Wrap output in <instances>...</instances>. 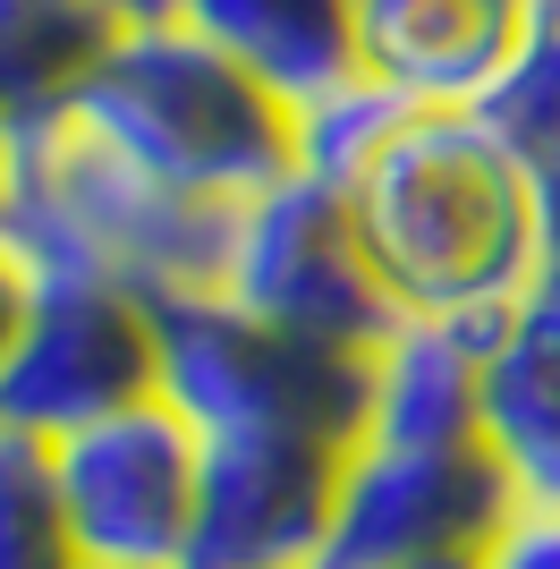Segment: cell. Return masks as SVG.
Masks as SVG:
<instances>
[{
    "label": "cell",
    "mask_w": 560,
    "mask_h": 569,
    "mask_svg": "<svg viewBox=\"0 0 560 569\" xmlns=\"http://www.w3.org/2000/svg\"><path fill=\"white\" fill-rule=\"evenodd\" d=\"M340 196L391 315L492 332L543 272L527 153L484 111H408Z\"/></svg>",
    "instance_id": "obj_1"
},
{
    "label": "cell",
    "mask_w": 560,
    "mask_h": 569,
    "mask_svg": "<svg viewBox=\"0 0 560 569\" xmlns=\"http://www.w3.org/2000/svg\"><path fill=\"white\" fill-rule=\"evenodd\" d=\"M230 213L238 204L179 196L128 153H111L69 102L9 128L0 256L26 281H119L137 298L212 289L230 256Z\"/></svg>",
    "instance_id": "obj_2"
},
{
    "label": "cell",
    "mask_w": 560,
    "mask_h": 569,
    "mask_svg": "<svg viewBox=\"0 0 560 569\" xmlns=\"http://www.w3.org/2000/svg\"><path fill=\"white\" fill-rule=\"evenodd\" d=\"M69 111L111 153H128L162 188L204 196V204H247V196L298 179L289 94H272L247 60H230L179 18H128L69 94Z\"/></svg>",
    "instance_id": "obj_3"
},
{
    "label": "cell",
    "mask_w": 560,
    "mask_h": 569,
    "mask_svg": "<svg viewBox=\"0 0 560 569\" xmlns=\"http://www.w3.org/2000/svg\"><path fill=\"white\" fill-rule=\"evenodd\" d=\"M153 340H162V391L196 433H323L357 442L366 426V357L323 349L230 307L221 289H179L153 298Z\"/></svg>",
    "instance_id": "obj_4"
},
{
    "label": "cell",
    "mask_w": 560,
    "mask_h": 569,
    "mask_svg": "<svg viewBox=\"0 0 560 569\" xmlns=\"http://www.w3.org/2000/svg\"><path fill=\"white\" fill-rule=\"evenodd\" d=\"M43 476L86 569H187L204 433L162 391L43 442Z\"/></svg>",
    "instance_id": "obj_5"
},
{
    "label": "cell",
    "mask_w": 560,
    "mask_h": 569,
    "mask_svg": "<svg viewBox=\"0 0 560 569\" xmlns=\"http://www.w3.org/2000/svg\"><path fill=\"white\" fill-rule=\"evenodd\" d=\"M221 298L298 340H323V349H357L391 332L399 315L373 281L366 247H357L349 196L323 188V179H280V188L247 196L230 213V256H221Z\"/></svg>",
    "instance_id": "obj_6"
},
{
    "label": "cell",
    "mask_w": 560,
    "mask_h": 569,
    "mask_svg": "<svg viewBox=\"0 0 560 569\" xmlns=\"http://www.w3.org/2000/svg\"><path fill=\"white\" fill-rule=\"evenodd\" d=\"M162 340L153 298L119 281H26L18 332L0 349V433L60 442V433L153 400Z\"/></svg>",
    "instance_id": "obj_7"
},
{
    "label": "cell",
    "mask_w": 560,
    "mask_h": 569,
    "mask_svg": "<svg viewBox=\"0 0 560 569\" xmlns=\"http://www.w3.org/2000/svg\"><path fill=\"white\" fill-rule=\"evenodd\" d=\"M510 476L484 442H366L357 433L331 493L314 569H391L424 552H484L510 519Z\"/></svg>",
    "instance_id": "obj_8"
},
{
    "label": "cell",
    "mask_w": 560,
    "mask_h": 569,
    "mask_svg": "<svg viewBox=\"0 0 560 569\" xmlns=\"http://www.w3.org/2000/svg\"><path fill=\"white\" fill-rule=\"evenodd\" d=\"M349 442L323 433H204L187 569H314Z\"/></svg>",
    "instance_id": "obj_9"
},
{
    "label": "cell",
    "mask_w": 560,
    "mask_h": 569,
    "mask_svg": "<svg viewBox=\"0 0 560 569\" xmlns=\"http://www.w3.org/2000/svg\"><path fill=\"white\" fill-rule=\"evenodd\" d=\"M357 69L417 111H476L536 34V0H349Z\"/></svg>",
    "instance_id": "obj_10"
},
{
    "label": "cell",
    "mask_w": 560,
    "mask_h": 569,
    "mask_svg": "<svg viewBox=\"0 0 560 569\" xmlns=\"http://www.w3.org/2000/svg\"><path fill=\"white\" fill-rule=\"evenodd\" d=\"M484 451L518 501H560V272L484 332Z\"/></svg>",
    "instance_id": "obj_11"
},
{
    "label": "cell",
    "mask_w": 560,
    "mask_h": 569,
    "mask_svg": "<svg viewBox=\"0 0 560 569\" xmlns=\"http://www.w3.org/2000/svg\"><path fill=\"white\" fill-rule=\"evenodd\" d=\"M366 442H484V332L399 315L366 349Z\"/></svg>",
    "instance_id": "obj_12"
},
{
    "label": "cell",
    "mask_w": 560,
    "mask_h": 569,
    "mask_svg": "<svg viewBox=\"0 0 560 569\" xmlns=\"http://www.w3.org/2000/svg\"><path fill=\"white\" fill-rule=\"evenodd\" d=\"M170 18L196 26L204 43H221L230 60H247L289 102L323 94L357 69L349 0H170Z\"/></svg>",
    "instance_id": "obj_13"
},
{
    "label": "cell",
    "mask_w": 560,
    "mask_h": 569,
    "mask_svg": "<svg viewBox=\"0 0 560 569\" xmlns=\"http://www.w3.org/2000/svg\"><path fill=\"white\" fill-rule=\"evenodd\" d=\"M111 34V0H0V128L60 111Z\"/></svg>",
    "instance_id": "obj_14"
},
{
    "label": "cell",
    "mask_w": 560,
    "mask_h": 569,
    "mask_svg": "<svg viewBox=\"0 0 560 569\" xmlns=\"http://www.w3.org/2000/svg\"><path fill=\"white\" fill-rule=\"evenodd\" d=\"M289 111H298V170H306V179H323V188H349L357 170L373 162V144L391 137L417 102H399L391 86H373L366 69H349L340 86L289 102Z\"/></svg>",
    "instance_id": "obj_15"
},
{
    "label": "cell",
    "mask_w": 560,
    "mask_h": 569,
    "mask_svg": "<svg viewBox=\"0 0 560 569\" xmlns=\"http://www.w3.org/2000/svg\"><path fill=\"white\" fill-rule=\"evenodd\" d=\"M0 569H86L51 510L43 442H26V433H0Z\"/></svg>",
    "instance_id": "obj_16"
},
{
    "label": "cell",
    "mask_w": 560,
    "mask_h": 569,
    "mask_svg": "<svg viewBox=\"0 0 560 569\" xmlns=\"http://www.w3.org/2000/svg\"><path fill=\"white\" fill-rule=\"evenodd\" d=\"M476 569H560V501H510Z\"/></svg>",
    "instance_id": "obj_17"
},
{
    "label": "cell",
    "mask_w": 560,
    "mask_h": 569,
    "mask_svg": "<svg viewBox=\"0 0 560 569\" xmlns=\"http://www.w3.org/2000/svg\"><path fill=\"white\" fill-rule=\"evenodd\" d=\"M527 196H536V247H543V263L560 272V144L527 153Z\"/></svg>",
    "instance_id": "obj_18"
},
{
    "label": "cell",
    "mask_w": 560,
    "mask_h": 569,
    "mask_svg": "<svg viewBox=\"0 0 560 569\" xmlns=\"http://www.w3.org/2000/svg\"><path fill=\"white\" fill-rule=\"evenodd\" d=\"M18 307H26V272L0 256V349H9V332H18Z\"/></svg>",
    "instance_id": "obj_19"
},
{
    "label": "cell",
    "mask_w": 560,
    "mask_h": 569,
    "mask_svg": "<svg viewBox=\"0 0 560 569\" xmlns=\"http://www.w3.org/2000/svg\"><path fill=\"white\" fill-rule=\"evenodd\" d=\"M391 569H476V552H424V561H391Z\"/></svg>",
    "instance_id": "obj_20"
},
{
    "label": "cell",
    "mask_w": 560,
    "mask_h": 569,
    "mask_svg": "<svg viewBox=\"0 0 560 569\" xmlns=\"http://www.w3.org/2000/svg\"><path fill=\"white\" fill-rule=\"evenodd\" d=\"M536 18H543V26H552V34H560V0H536Z\"/></svg>",
    "instance_id": "obj_21"
},
{
    "label": "cell",
    "mask_w": 560,
    "mask_h": 569,
    "mask_svg": "<svg viewBox=\"0 0 560 569\" xmlns=\"http://www.w3.org/2000/svg\"><path fill=\"white\" fill-rule=\"evenodd\" d=\"M0 162H9V128H0Z\"/></svg>",
    "instance_id": "obj_22"
}]
</instances>
